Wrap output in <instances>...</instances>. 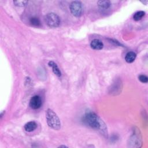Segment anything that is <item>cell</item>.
Here are the masks:
<instances>
[{"instance_id":"8","label":"cell","mask_w":148,"mask_h":148,"mask_svg":"<svg viewBox=\"0 0 148 148\" xmlns=\"http://www.w3.org/2000/svg\"><path fill=\"white\" fill-rule=\"evenodd\" d=\"M24 130L27 132H32L34 131L37 127V124L34 121H29L24 125Z\"/></svg>"},{"instance_id":"1","label":"cell","mask_w":148,"mask_h":148,"mask_svg":"<svg viewBox=\"0 0 148 148\" xmlns=\"http://www.w3.org/2000/svg\"><path fill=\"white\" fill-rule=\"evenodd\" d=\"M84 121L90 127L99 130L103 135H108L107 128L105 123L94 112H87L84 116Z\"/></svg>"},{"instance_id":"2","label":"cell","mask_w":148,"mask_h":148,"mask_svg":"<svg viewBox=\"0 0 148 148\" xmlns=\"http://www.w3.org/2000/svg\"><path fill=\"white\" fill-rule=\"evenodd\" d=\"M47 124L51 128L58 130L61 128V121L57 114L51 109H48L46 112Z\"/></svg>"},{"instance_id":"14","label":"cell","mask_w":148,"mask_h":148,"mask_svg":"<svg viewBox=\"0 0 148 148\" xmlns=\"http://www.w3.org/2000/svg\"><path fill=\"white\" fill-rule=\"evenodd\" d=\"M14 4L16 6H20V7H23L26 5V4L28 3L27 1H23V0H18V1H13Z\"/></svg>"},{"instance_id":"3","label":"cell","mask_w":148,"mask_h":148,"mask_svg":"<svg viewBox=\"0 0 148 148\" xmlns=\"http://www.w3.org/2000/svg\"><path fill=\"white\" fill-rule=\"evenodd\" d=\"M45 20L47 25L51 28L58 27L60 24V18L54 13H47L45 17Z\"/></svg>"},{"instance_id":"5","label":"cell","mask_w":148,"mask_h":148,"mask_svg":"<svg viewBox=\"0 0 148 148\" xmlns=\"http://www.w3.org/2000/svg\"><path fill=\"white\" fill-rule=\"evenodd\" d=\"M42 105V100L39 95L33 96L29 101V106L32 109H38Z\"/></svg>"},{"instance_id":"13","label":"cell","mask_w":148,"mask_h":148,"mask_svg":"<svg viewBox=\"0 0 148 148\" xmlns=\"http://www.w3.org/2000/svg\"><path fill=\"white\" fill-rule=\"evenodd\" d=\"M29 22L32 25L35 27H39L40 25V20L37 17H31L29 20Z\"/></svg>"},{"instance_id":"10","label":"cell","mask_w":148,"mask_h":148,"mask_svg":"<svg viewBox=\"0 0 148 148\" xmlns=\"http://www.w3.org/2000/svg\"><path fill=\"white\" fill-rule=\"evenodd\" d=\"M98 6L103 9H107L110 6V2L109 1L105 0V1H98L97 2Z\"/></svg>"},{"instance_id":"4","label":"cell","mask_w":148,"mask_h":148,"mask_svg":"<svg viewBox=\"0 0 148 148\" xmlns=\"http://www.w3.org/2000/svg\"><path fill=\"white\" fill-rule=\"evenodd\" d=\"M69 9L72 15L76 17H80L83 11L82 3L81 2L78 1L72 2L69 6Z\"/></svg>"},{"instance_id":"16","label":"cell","mask_w":148,"mask_h":148,"mask_svg":"<svg viewBox=\"0 0 148 148\" xmlns=\"http://www.w3.org/2000/svg\"><path fill=\"white\" fill-rule=\"evenodd\" d=\"M67 147V146H65V145H61V146H60L58 147Z\"/></svg>"},{"instance_id":"7","label":"cell","mask_w":148,"mask_h":148,"mask_svg":"<svg viewBox=\"0 0 148 148\" xmlns=\"http://www.w3.org/2000/svg\"><path fill=\"white\" fill-rule=\"evenodd\" d=\"M48 65L49 66L51 67L52 68V71L53 72V73L56 75L58 77H60L61 76V72L58 68V66H57V64L55 63L54 61H50L49 62H48Z\"/></svg>"},{"instance_id":"15","label":"cell","mask_w":148,"mask_h":148,"mask_svg":"<svg viewBox=\"0 0 148 148\" xmlns=\"http://www.w3.org/2000/svg\"><path fill=\"white\" fill-rule=\"evenodd\" d=\"M138 79L140 82L143 83H146L148 82V77L145 75H140L138 76Z\"/></svg>"},{"instance_id":"12","label":"cell","mask_w":148,"mask_h":148,"mask_svg":"<svg viewBox=\"0 0 148 148\" xmlns=\"http://www.w3.org/2000/svg\"><path fill=\"white\" fill-rule=\"evenodd\" d=\"M139 135H136V134H134V135L132 136L131 138H130V141H131V143H132V144H137L138 145V147H139V145H138V143H141V140H140V139H139V137L138 138Z\"/></svg>"},{"instance_id":"6","label":"cell","mask_w":148,"mask_h":148,"mask_svg":"<svg viewBox=\"0 0 148 148\" xmlns=\"http://www.w3.org/2000/svg\"><path fill=\"white\" fill-rule=\"evenodd\" d=\"M90 46L92 49L94 50H101L103 47V44L102 42L98 39H93L90 43Z\"/></svg>"},{"instance_id":"9","label":"cell","mask_w":148,"mask_h":148,"mask_svg":"<svg viewBox=\"0 0 148 148\" xmlns=\"http://www.w3.org/2000/svg\"><path fill=\"white\" fill-rule=\"evenodd\" d=\"M136 57V54L133 51L128 52L125 56V60L128 63L133 62Z\"/></svg>"},{"instance_id":"11","label":"cell","mask_w":148,"mask_h":148,"mask_svg":"<svg viewBox=\"0 0 148 148\" xmlns=\"http://www.w3.org/2000/svg\"><path fill=\"white\" fill-rule=\"evenodd\" d=\"M145 15V12L144 11H138L133 16V18L135 21H139L141 20Z\"/></svg>"}]
</instances>
